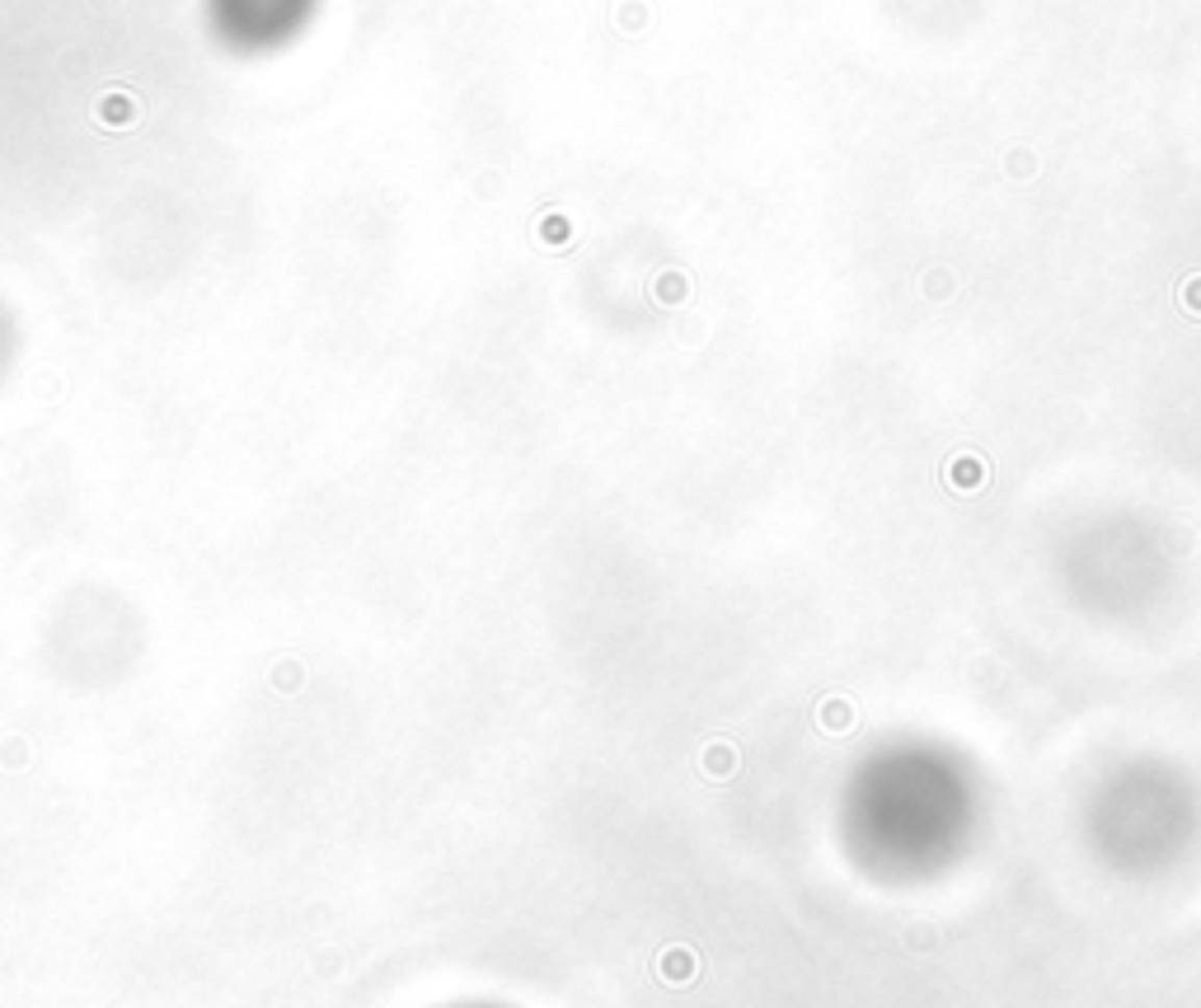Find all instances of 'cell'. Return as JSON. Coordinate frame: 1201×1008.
Returning <instances> with one entry per match:
<instances>
[{
    "label": "cell",
    "instance_id": "cell-1",
    "mask_svg": "<svg viewBox=\"0 0 1201 1008\" xmlns=\"http://www.w3.org/2000/svg\"><path fill=\"white\" fill-rule=\"evenodd\" d=\"M985 479H991V470H985V460H981V455H972V451H957L953 460L944 464V483L953 493H981Z\"/></svg>",
    "mask_w": 1201,
    "mask_h": 1008
},
{
    "label": "cell",
    "instance_id": "cell-2",
    "mask_svg": "<svg viewBox=\"0 0 1201 1008\" xmlns=\"http://www.w3.org/2000/svg\"><path fill=\"white\" fill-rule=\"evenodd\" d=\"M1178 305H1182V314H1192V320H1201V273H1192L1187 282L1178 286Z\"/></svg>",
    "mask_w": 1201,
    "mask_h": 1008
}]
</instances>
